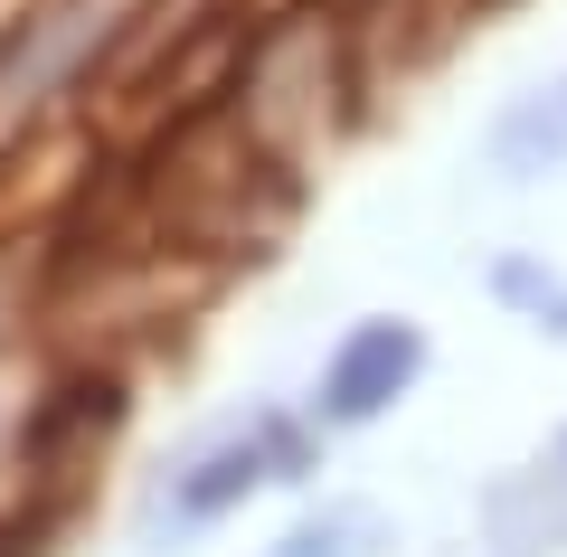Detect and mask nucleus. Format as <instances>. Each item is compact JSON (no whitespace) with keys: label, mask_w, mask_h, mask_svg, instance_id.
<instances>
[{"label":"nucleus","mask_w":567,"mask_h":557,"mask_svg":"<svg viewBox=\"0 0 567 557\" xmlns=\"http://www.w3.org/2000/svg\"><path fill=\"white\" fill-rule=\"evenodd\" d=\"M416 359H425V340L406 331V321H360V331L331 350V369H322V416L331 425H369L388 398H398L406 379H416Z\"/></svg>","instance_id":"1"},{"label":"nucleus","mask_w":567,"mask_h":557,"mask_svg":"<svg viewBox=\"0 0 567 557\" xmlns=\"http://www.w3.org/2000/svg\"><path fill=\"white\" fill-rule=\"evenodd\" d=\"M265 482V435H218L208 454H189L171 473V519H218L227 501H246Z\"/></svg>","instance_id":"2"},{"label":"nucleus","mask_w":567,"mask_h":557,"mask_svg":"<svg viewBox=\"0 0 567 557\" xmlns=\"http://www.w3.org/2000/svg\"><path fill=\"white\" fill-rule=\"evenodd\" d=\"M502 293L511 302H539V312H567V283L539 275V265H502ZM558 331H567V321H558Z\"/></svg>","instance_id":"4"},{"label":"nucleus","mask_w":567,"mask_h":557,"mask_svg":"<svg viewBox=\"0 0 567 557\" xmlns=\"http://www.w3.org/2000/svg\"><path fill=\"white\" fill-rule=\"evenodd\" d=\"M350 538H360V519H322V529H293L275 557H360Z\"/></svg>","instance_id":"5"},{"label":"nucleus","mask_w":567,"mask_h":557,"mask_svg":"<svg viewBox=\"0 0 567 557\" xmlns=\"http://www.w3.org/2000/svg\"><path fill=\"white\" fill-rule=\"evenodd\" d=\"M492 161H502L511 179L567 171V76H548L539 95H520L502 123H492Z\"/></svg>","instance_id":"3"}]
</instances>
